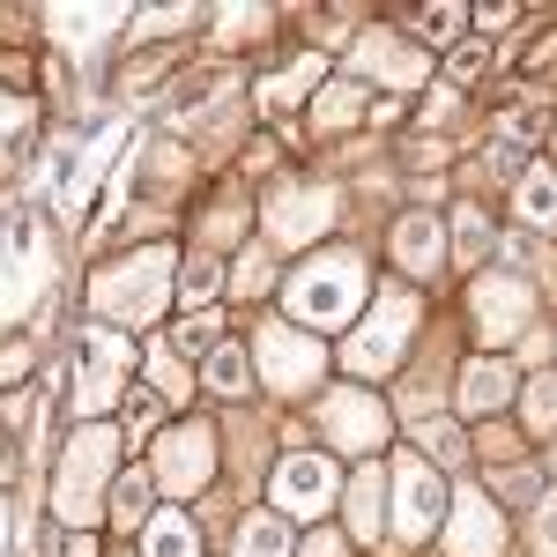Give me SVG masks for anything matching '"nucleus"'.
Masks as SVG:
<instances>
[{"instance_id":"obj_1","label":"nucleus","mask_w":557,"mask_h":557,"mask_svg":"<svg viewBox=\"0 0 557 557\" xmlns=\"http://www.w3.org/2000/svg\"><path fill=\"white\" fill-rule=\"evenodd\" d=\"M112 469H120V431L112 424H83L67 438V461L52 475V506H60L67 528H89L112 506Z\"/></svg>"},{"instance_id":"obj_2","label":"nucleus","mask_w":557,"mask_h":557,"mask_svg":"<svg viewBox=\"0 0 557 557\" xmlns=\"http://www.w3.org/2000/svg\"><path fill=\"white\" fill-rule=\"evenodd\" d=\"M89 305L120 327H149L164 305H172V246H149V253L120 260V268H97L89 283Z\"/></svg>"},{"instance_id":"obj_3","label":"nucleus","mask_w":557,"mask_h":557,"mask_svg":"<svg viewBox=\"0 0 557 557\" xmlns=\"http://www.w3.org/2000/svg\"><path fill=\"white\" fill-rule=\"evenodd\" d=\"M45 283H52V238H45V215L23 209L0 231V335L38 305Z\"/></svg>"},{"instance_id":"obj_4","label":"nucleus","mask_w":557,"mask_h":557,"mask_svg":"<svg viewBox=\"0 0 557 557\" xmlns=\"http://www.w3.org/2000/svg\"><path fill=\"white\" fill-rule=\"evenodd\" d=\"M357 305H364V260L357 253H312L298 275H290V312H298V320L343 327Z\"/></svg>"},{"instance_id":"obj_5","label":"nucleus","mask_w":557,"mask_h":557,"mask_svg":"<svg viewBox=\"0 0 557 557\" xmlns=\"http://www.w3.org/2000/svg\"><path fill=\"white\" fill-rule=\"evenodd\" d=\"M253 364H260V386L268 394H305V386H320V372H327V349L312 343L305 327L268 320L253 335Z\"/></svg>"},{"instance_id":"obj_6","label":"nucleus","mask_w":557,"mask_h":557,"mask_svg":"<svg viewBox=\"0 0 557 557\" xmlns=\"http://www.w3.org/2000/svg\"><path fill=\"white\" fill-rule=\"evenodd\" d=\"M320 438L349 454V461H364L372 446H386V401L380 394H364V386H335L327 401H320Z\"/></svg>"},{"instance_id":"obj_7","label":"nucleus","mask_w":557,"mask_h":557,"mask_svg":"<svg viewBox=\"0 0 557 557\" xmlns=\"http://www.w3.org/2000/svg\"><path fill=\"white\" fill-rule=\"evenodd\" d=\"M409 327H417V298L409 290H380V305L364 312V327L349 335V364L357 372H386L409 349Z\"/></svg>"},{"instance_id":"obj_8","label":"nucleus","mask_w":557,"mask_h":557,"mask_svg":"<svg viewBox=\"0 0 557 557\" xmlns=\"http://www.w3.org/2000/svg\"><path fill=\"white\" fill-rule=\"evenodd\" d=\"M83 349H89V364L75 372V409H83V417H104V409L120 401V386H127L134 343L112 335V327H83Z\"/></svg>"},{"instance_id":"obj_9","label":"nucleus","mask_w":557,"mask_h":557,"mask_svg":"<svg viewBox=\"0 0 557 557\" xmlns=\"http://www.w3.org/2000/svg\"><path fill=\"white\" fill-rule=\"evenodd\" d=\"M335 498H343V469L327 454H290L275 469V513L283 520H320Z\"/></svg>"},{"instance_id":"obj_10","label":"nucleus","mask_w":557,"mask_h":557,"mask_svg":"<svg viewBox=\"0 0 557 557\" xmlns=\"http://www.w3.org/2000/svg\"><path fill=\"white\" fill-rule=\"evenodd\" d=\"M438 506H446V483H438V469H431L424 454H417V461H394V535H409V543H417V535H431V528H438Z\"/></svg>"},{"instance_id":"obj_11","label":"nucleus","mask_w":557,"mask_h":557,"mask_svg":"<svg viewBox=\"0 0 557 557\" xmlns=\"http://www.w3.org/2000/svg\"><path fill=\"white\" fill-rule=\"evenodd\" d=\"M446 557H506V520L483 491H461L446 513Z\"/></svg>"},{"instance_id":"obj_12","label":"nucleus","mask_w":557,"mask_h":557,"mask_svg":"<svg viewBox=\"0 0 557 557\" xmlns=\"http://www.w3.org/2000/svg\"><path fill=\"white\" fill-rule=\"evenodd\" d=\"M215 469V431L209 424H178L164 431V446H157V475L172 483V491H201Z\"/></svg>"},{"instance_id":"obj_13","label":"nucleus","mask_w":557,"mask_h":557,"mask_svg":"<svg viewBox=\"0 0 557 557\" xmlns=\"http://www.w3.org/2000/svg\"><path fill=\"white\" fill-rule=\"evenodd\" d=\"M528 283H520V275H483V283H475V335H483V343H506V335H520V327H528Z\"/></svg>"},{"instance_id":"obj_14","label":"nucleus","mask_w":557,"mask_h":557,"mask_svg":"<svg viewBox=\"0 0 557 557\" xmlns=\"http://www.w3.org/2000/svg\"><path fill=\"white\" fill-rule=\"evenodd\" d=\"M327 223H335V194H327V186H290V194L268 209V238L305 246V238H320Z\"/></svg>"},{"instance_id":"obj_15","label":"nucleus","mask_w":557,"mask_h":557,"mask_svg":"<svg viewBox=\"0 0 557 557\" xmlns=\"http://www.w3.org/2000/svg\"><path fill=\"white\" fill-rule=\"evenodd\" d=\"M394 260L409 268V275H438V260H446V231H438V209H409L394 223Z\"/></svg>"},{"instance_id":"obj_16","label":"nucleus","mask_w":557,"mask_h":557,"mask_svg":"<svg viewBox=\"0 0 557 557\" xmlns=\"http://www.w3.org/2000/svg\"><path fill=\"white\" fill-rule=\"evenodd\" d=\"M513 394H520V380H513V364H506V357H475L469 372H461V409H475V417L506 409Z\"/></svg>"},{"instance_id":"obj_17","label":"nucleus","mask_w":557,"mask_h":557,"mask_svg":"<svg viewBox=\"0 0 557 557\" xmlns=\"http://www.w3.org/2000/svg\"><path fill=\"white\" fill-rule=\"evenodd\" d=\"M141 557H201V528L178 513V506H164V513H149V528H141Z\"/></svg>"},{"instance_id":"obj_18","label":"nucleus","mask_w":557,"mask_h":557,"mask_svg":"<svg viewBox=\"0 0 557 557\" xmlns=\"http://www.w3.org/2000/svg\"><path fill=\"white\" fill-rule=\"evenodd\" d=\"M380 528H386V475L380 469H357V483H349V535L372 543Z\"/></svg>"},{"instance_id":"obj_19","label":"nucleus","mask_w":557,"mask_h":557,"mask_svg":"<svg viewBox=\"0 0 557 557\" xmlns=\"http://www.w3.org/2000/svg\"><path fill=\"white\" fill-rule=\"evenodd\" d=\"M357 67H364V75H394V83H417V75H424V60H417L409 45H394L386 30L357 45Z\"/></svg>"},{"instance_id":"obj_20","label":"nucleus","mask_w":557,"mask_h":557,"mask_svg":"<svg viewBox=\"0 0 557 557\" xmlns=\"http://www.w3.org/2000/svg\"><path fill=\"white\" fill-rule=\"evenodd\" d=\"M45 23H60V45L97 52V45H104V23H120V8H52Z\"/></svg>"},{"instance_id":"obj_21","label":"nucleus","mask_w":557,"mask_h":557,"mask_svg":"<svg viewBox=\"0 0 557 557\" xmlns=\"http://www.w3.org/2000/svg\"><path fill=\"white\" fill-rule=\"evenodd\" d=\"M520 223H535V231H557V172H528L513 194Z\"/></svg>"},{"instance_id":"obj_22","label":"nucleus","mask_w":557,"mask_h":557,"mask_svg":"<svg viewBox=\"0 0 557 557\" xmlns=\"http://www.w3.org/2000/svg\"><path fill=\"white\" fill-rule=\"evenodd\" d=\"M238 557H290V528H283V513H268V520H246L238 528Z\"/></svg>"},{"instance_id":"obj_23","label":"nucleus","mask_w":557,"mask_h":557,"mask_svg":"<svg viewBox=\"0 0 557 557\" xmlns=\"http://www.w3.org/2000/svg\"><path fill=\"white\" fill-rule=\"evenodd\" d=\"M112 520L134 528V535L149 528V475H120V483H112Z\"/></svg>"},{"instance_id":"obj_24","label":"nucleus","mask_w":557,"mask_h":557,"mask_svg":"<svg viewBox=\"0 0 557 557\" xmlns=\"http://www.w3.org/2000/svg\"><path fill=\"white\" fill-rule=\"evenodd\" d=\"M520 409H528V424H535V431H557V372H543V380L520 386Z\"/></svg>"},{"instance_id":"obj_25","label":"nucleus","mask_w":557,"mask_h":557,"mask_svg":"<svg viewBox=\"0 0 557 557\" xmlns=\"http://www.w3.org/2000/svg\"><path fill=\"white\" fill-rule=\"evenodd\" d=\"M320 83V60H298L290 75H275V83H260V104H298L305 89Z\"/></svg>"},{"instance_id":"obj_26","label":"nucleus","mask_w":557,"mask_h":557,"mask_svg":"<svg viewBox=\"0 0 557 557\" xmlns=\"http://www.w3.org/2000/svg\"><path fill=\"white\" fill-rule=\"evenodd\" d=\"M172 343H178V349H194V357H201V349L215 357V349H223V312H194V320L178 327Z\"/></svg>"},{"instance_id":"obj_27","label":"nucleus","mask_w":557,"mask_h":557,"mask_svg":"<svg viewBox=\"0 0 557 557\" xmlns=\"http://www.w3.org/2000/svg\"><path fill=\"white\" fill-rule=\"evenodd\" d=\"M209 386L215 394H246V349H231V343L215 349L209 357Z\"/></svg>"},{"instance_id":"obj_28","label":"nucleus","mask_w":557,"mask_h":557,"mask_svg":"<svg viewBox=\"0 0 557 557\" xmlns=\"http://www.w3.org/2000/svg\"><path fill=\"white\" fill-rule=\"evenodd\" d=\"M312 120H320L327 134L349 127V120H357V83H335V97H320V112H312Z\"/></svg>"},{"instance_id":"obj_29","label":"nucleus","mask_w":557,"mask_h":557,"mask_svg":"<svg viewBox=\"0 0 557 557\" xmlns=\"http://www.w3.org/2000/svg\"><path fill=\"white\" fill-rule=\"evenodd\" d=\"M268 283H275V268H268V253H246L238 260V275H231V290H238V298H260V290H268Z\"/></svg>"},{"instance_id":"obj_30","label":"nucleus","mask_w":557,"mask_h":557,"mask_svg":"<svg viewBox=\"0 0 557 557\" xmlns=\"http://www.w3.org/2000/svg\"><path fill=\"white\" fill-rule=\"evenodd\" d=\"M454 246H461V260H475L483 246H491V223H483V209H461V215H454Z\"/></svg>"},{"instance_id":"obj_31","label":"nucleus","mask_w":557,"mask_h":557,"mask_svg":"<svg viewBox=\"0 0 557 557\" xmlns=\"http://www.w3.org/2000/svg\"><path fill=\"white\" fill-rule=\"evenodd\" d=\"M417 446H424V461H461V431H454V424H424V431H417Z\"/></svg>"},{"instance_id":"obj_32","label":"nucleus","mask_w":557,"mask_h":557,"mask_svg":"<svg viewBox=\"0 0 557 557\" xmlns=\"http://www.w3.org/2000/svg\"><path fill=\"white\" fill-rule=\"evenodd\" d=\"M157 424H164V394H134L127 401V431L141 438V431H157Z\"/></svg>"},{"instance_id":"obj_33","label":"nucleus","mask_w":557,"mask_h":557,"mask_svg":"<svg viewBox=\"0 0 557 557\" xmlns=\"http://www.w3.org/2000/svg\"><path fill=\"white\" fill-rule=\"evenodd\" d=\"M149 364H157V394H164V401H178V394H194V386H186V372L172 364V349H149Z\"/></svg>"},{"instance_id":"obj_34","label":"nucleus","mask_w":557,"mask_h":557,"mask_svg":"<svg viewBox=\"0 0 557 557\" xmlns=\"http://www.w3.org/2000/svg\"><path fill=\"white\" fill-rule=\"evenodd\" d=\"M172 23H194V8H157V15H134V38H172Z\"/></svg>"},{"instance_id":"obj_35","label":"nucleus","mask_w":557,"mask_h":557,"mask_svg":"<svg viewBox=\"0 0 557 557\" xmlns=\"http://www.w3.org/2000/svg\"><path fill=\"white\" fill-rule=\"evenodd\" d=\"M417 23H424V38L438 45V38H454V30H461V8H417Z\"/></svg>"},{"instance_id":"obj_36","label":"nucleus","mask_w":557,"mask_h":557,"mask_svg":"<svg viewBox=\"0 0 557 557\" xmlns=\"http://www.w3.org/2000/svg\"><path fill=\"white\" fill-rule=\"evenodd\" d=\"M209 290H215V268H209V260H194V268L178 275V298H186V305H201Z\"/></svg>"},{"instance_id":"obj_37","label":"nucleus","mask_w":557,"mask_h":557,"mask_svg":"<svg viewBox=\"0 0 557 557\" xmlns=\"http://www.w3.org/2000/svg\"><path fill=\"white\" fill-rule=\"evenodd\" d=\"M483 454H491V461H513V454H520V446H513V431H506V424H491V431H483Z\"/></svg>"},{"instance_id":"obj_38","label":"nucleus","mask_w":557,"mask_h":557,"mask_svg":"<svg viewBox=\"0 0 557 557\" xmlns=\"http://www.w3.org/2000/svg\"><path fill=\"white\" fill-rule=\"evenodd\" d=\"M298 557H343V535H335V528H320V535H305Z\"/></svg>"},{"instance_id":"obj_39","label":"nucleus","mask_w":557,"mask_h":557,"mask_svg":"<svg viewBox=\"0 0 557 557\" xmlns=\"http://www.w3.org/2000/svg\"><path fill=\"white\" fill-rule=\"evenodd\" d=\"M535 535H543V550H557V498H543V513H535Z\"/></svg>"},{"instance_id":"obj_40","label":"nucleus","mask_w":557,"mask_h":557,"mask_svg":"<svg viewBox=\"0 0 557 557\" xmlns=\"http://www.w3.org/2000/svg\"><path fill=\"white\" fill-rule=\"evenodd\" d=\"M475 67H483V45H461V52H454V75H461V83H469Z\"/></svg>"},{"instance_id":"obj_41","label":"nucleus","mask_w":557,"mask_h":557,"mask_svg":"<svg viewBox=\"0 0 557 557\" xmlns=\"http://www.w3.org/2000/svg\"><path fill=\"white\" fill-rule=\"evenodd\" d=\"M52 557H97V543H89V535H60V550Z\"/></svg>"},{"instance_id":"obj_42","label":"nucleus","mask_w":557,"mask_h":557,"mask_svg":"<svg viewBox=\"0 0 557 557\" xmlns=\"http://www.w3.org/2000/svg\"><path fill=\"white\" fill-rule=\"evenodd\" d=\"M15 475V446H8V431H0V483Z\"/></svg>"},{"instance_id":"obj_43","label":"nucleus","mask_w":557,"mask_h":557,"mask_svg":"<svg viewBox=\"0 0 557 557\" xmlns=\"http://www.w3.org/2000/svg\"><path fill=\"white\" fill-rule=\"evenodd\" d=\"M0 543H8V506H0Z\"/></svg>"},{"instance_id":"obj_44","label":"nucleus","mask_w":557,"mask_h":557,"mask_svg":"<svg viewBox=\"0 0 557 557\" xmlns=\"http://www.w3.org/2000/svg\"><path fill=\"white\" fill-rule=\"evenodd\" d=\"M550 172H557V164H550Z\"/></svg>"}]
</instances>
